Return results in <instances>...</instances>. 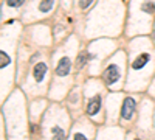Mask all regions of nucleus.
<instances>
[{
	"label": "nucleus",
	"mask_w": 155,
	"mask_h": 140,
	"mask_svg": "<svg viewBox=\"0 0 155 140\" xmlns=\"http://www.w3.org/2000/svg\"><path fill=\"white\" fill-rule=\"evenodd\" d=\"M134 112H135V100L134 98H126L124 103H123V108H121V117L124 120H130L134 117Z\"/></svg>",
	"instance_id": "nucleus-1"
},
{
	"label": "nucleus",
	"mask_w": 155,
	"mask_h": 140,
	"mask_svg": "<svg viewBox=\"0 0 155 140\" xmlns=\"http://www.w3.org/2000/svg\"><path fill=\"white\" fill-rule=\"evenodd\" d=\"M118 78H120V70H118V67H116L115 64L109 66L104 70V81H106L107 86H113L116 81H118Z\"/></svg>",
	"instance_id": "nucleus-2"
},
{
	"label": "nucleus",
	"mask_w": 155,
	"mask_h": 140,
	"mask_svg": "<svg viewBox=\"0 0 155 140\" xmlns=\"http://www.w3.org/2000/svg\"><path fill=\"white\" fill-rule=\"evenodd\" d=\"M70 70H71V61H70V58H67V56L61 58V61L58 62V66H56V73L59 76H67L70 73Z\"/></svg>",
	"instance_id": "nucleus-3"
},
{
	"label": "nucleus",
	"mask_w": 155,
	"mask_h": 140,
	"mask_svg": "<svg viewBox=\"0 0 155 140\" xmlns=\"http://www.w3.org/2000/svg\"><path fill=\"white\" fill-rule=\"evenodd\" d=\"M101 109V97L99 95H95L92 100L88 101L87 104V112L90 114V115H95V114Z\"/></svg>",
	"instance_id": "nucleus-4"
},
{
	"label": "nucleus",
	"mask_w": 155,
	"mask_h": 140,
	"mask_svg": "<svg viewBox=\"0 0 155 140\" xmlns=\"http://www.w3.org/2000/svg\"><path fill=\"white\" fill-rule=\"evenodd\" d=\"M149 59H150V56H149V53H141V55H138L137 56V59L132 62V69L134 70H140V69H143L147 62H149Z\"/></svg>",
	"instance_id": "nucleus-5"
},
{
	"label": "nucleus",
	"mask_w": 155,
	"mask_h": 140,
	"mask_svg": "<svg viewBox=\"0 0 155 140\" xmlns=\"http://www.w3.org/2000/svg\"><path fill=\"white\" fill-rule=\"evenodd\" d=\"M45 73H47V66L44 64V62H39V64L34 66V69H33V76H34V80H36L37 83H41V81L44 80Z\"/></svg>",
	"instance_id": "nucleus-6"
},
{
	"label": "nucleus",
	"mask_w": 155,
	"mask_h": 140,
	"mask_svg": "<svg viewBox=\"0 0 155 140\" xmlns=\"http://www.w3.org/2000/svg\"><path fill=\"white\" fill-rule=\"evenodd\" d=\"M51 134H53L51 140H64L65 138V132H64V129L61 126H53V128H51Z\"/></svg>",
	"instance_id": "nucleus-7"
},
{
	"label": "nucleus",
	"mask_w": 155,
	"mask_h": 140,
	"mask_svg": "<svg viewBox=\"0 0 155 140\" xmlns=\"http://www.w3.org/2000/svg\"><path fill=\"white\" fill-rule=\"evenodd\" d=\"M87 61H88V53H87V52L79 53V56H78V61H76V69H78V70L82 69V67L87 64Z\"/></svg>",
	"instance_id": "nucleus-8"
},
{
	"label": "nucleus",
	"mask_w": 155,
	"mask_h": 140,
	"mask_svg": "<svg viewBox=\"0 0 155 140\" xmlns=\"http://www.w3.org/2000/svg\"><path fill=\"white\" fill-rule=\"evenodd\" d=\"M53 5H54V0H42V2L39 3V11L48 12L51 8H53Z\"/></svg>",
	"instance_id": "nucleus-9"
},
{
	"label": "nucleus",
	"mask_w": 155,
	"mask_h": 140,
	"mask_svg": "<svg viewBox=\"0 0 155 140\" xmlns=\"http://www.w3.org/2000/svg\"><path fill=\"white\" fill-rule=\"evenodd\" d=\"M153 9H155V5H153L152 2H146V3H143V11H146L147 14L153 12Z\"/></svg>",
	"instance_id": "nucleus-10"
},
{
	"label": "nucleus",
	"mask_w": 155,
	"mask_h": 140,
	"mask_svg": "<svg viewBox=\"0 0 155 140\" xmlns=\"http://www.w3.org/2000/svg\"><path fill=\"white\" fill-rule=\"evenodd\" d=\"M23 2H25V0H6V5L11 6V8H17V6H20Z\"/></svg>",
	"instance_id": "nucleus-11"
},
{
	"label": "nucleus",
	"mask_w": 155,
	"mask_h": 140,
	"mask_svg": "<svg viewBox=\"0 0 155 140\" xmlns=\"http://www.w3.org/2000/svg\"><path fill=\"white\" fill-rule=\"evenodd\" d=\"M92 3H93V0H79V8H81V9H85V8H88Z\"/></svg>",
	"instance_id": "nucleus-12"
},
{
	"label": "nucleus",
	"mask_w": 155,
	"mask_h": 140,
	"mask_svg": "<svg viewBox=\"0 0 155 140\" xmlns=\"http://www.w3.org/2000/svg\"><path fill=\"white\" fill-rule=\"evenodd\" d=\"M0 56H2V69H5V66H6L8 62H9V58L5 55V52H2V53H0Z\"/></svg>",
	"instance_id": "nucleus-13"
},
{
	"label": "nucleus",
	"mask_w": 155,
	"mask_h": 140,
	"mask_svg": "<svg viewBox=\"0 0 155 140\" xmlns=\"http://www.w3.org/2000/svg\"><path fill=\"white\" fill-rule=\"evenodd\" d=\"M73 140H87V137L84 134H81V132H78V134H74V138Z\"/></svg>",
	"instance_id": "nucleus-14"
},
{
	"label": "nucleus",
	"mask_w": 155,
	"mask_h": 140,
	"mask_svg": "<svg viewBox=\"0 0 155 140\" xmlns=\"http://www.w3.org/2000/svg\"><path fill=\"white\" fill-rule=\"evenodd\" d=\"M152 34H153V39H155V23H153V28H152Z\"/></svg>",
	"instance_id": "nucleus-15"
},
{
	"label": "nucleus",
	"mask_w": 155,
	"mask_h": 140,
	"mask_svg": "<svg viewBox=\"0 0 155 140\" xmlns=\"http://www.w3.org/2000/svg\"><path fill=\"white\" fill-rule=\"evenodd\" d=\"M135 140H138V138H135Z\"/></svg>",
	"instance_id": "nucleus-16"
}]
</instances>
